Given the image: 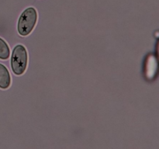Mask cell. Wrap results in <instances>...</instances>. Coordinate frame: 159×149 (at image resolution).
<instances>
[{
  "label": "cell",
  "instance_id": "obj_3",
  "mask_svg": "<svg viewBox=\"0 0 159 149\" xmlns=\"http://www.w3.org/2000/svg\"><path fill=\"white\" fill-rule=\"evenodd\" d=\"M11 85V76L9 70L2 64L0 63V88L7 89Z\"/></svg>",
  "mask_w": 159,
  "mask_h": 149
},
{
  "label": "cell",
  "instance_id": "obj_4",
  "mask_svg": "<svg viewBox=\"0 0 159 149\" xmlns=\"http://www.w3.org/2000/svg\"><path fill=\"white\" fill-rule=\"evenodd\" d=\"M10 56V49L9 45L2 38L0 37V59L7 60Z\"/></svg>",
  "mask_w": 159,
  "mask_h": 149
},
{
  "label": "cell",
  "instance_id": "obj_2",
  "mask_svg": "<svg viewBox=\"0 0 159 149\" xmlns=\"http://www.w3.org/2000/svg\"><path fill=\"white\" fill-rule=\"evenodd\" d=\"M28 54L26 48L23 44L14 47L11 56V68L16 75L24 74L27 68Z\"/></svg>",
  "mask_w": 159,
  "mask_h": 149
},
{
  "label": "cell",
  "instance_id": "obj_1",
  "mask_svg": "<svg viewBox=\"0 0 159 149\" xmlns=\"http://www.w3.org/2000/svg\"><path fill=\"white\" fill-rule=\"evenodd\" d=\"M37 18L38 15L35 8L29 7L25 9L18 20V34L22 37H26L30 34L37 24Z\"/></svg>",
  "mask_w": 159,
  "mask_h": 149
}]
</instances>
